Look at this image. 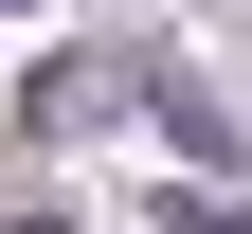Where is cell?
Returning a JSON list of instances; mask_svg holds the SVG:
<instances>
[{"instance_id":"2","label":"cell","mask_w":252,"mask_h":234,"mask_svg":"<svg viewBox=\"0 0 252 234\" xmlns=\"http://www.w3.org/2000/svg\"><path fill=\"white\" fill-rule=\"evenodd\" d=\"M162 234H252V216H180V198H162Z\"/></svg>"},{"instance_id":"1","label":"cell","mask_w":252,"mask_h":234,"mask_svg":"<svg viewBox=\"0 0 252 234\" xmlns=\"http://www.w3.org/2000/svg\"><path fill=\"white\" fill-rule=\"evenodd\" d=\"M0 234H72V198H18V216H0Z\"/></svg>"}]
</instances>
